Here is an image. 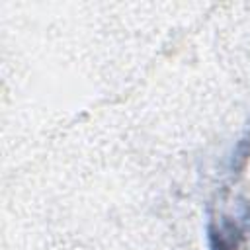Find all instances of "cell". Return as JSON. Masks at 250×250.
Returning <instances> with one entry per match:
<instances>
[{
    "label": "cell",
    "instance_id": "6da1fadb",
    "mask_svg": "<svg viewBox=\"0 0 250 250\" xmlns=\"http://www.w3.org/2000/svg\"><path fill=\"white\" fill-rule=\"evenodd\" d=\"M244 236H246V229L240 223L227 217L219 223L211 221L207 227V238L211 250H238Z\"/></svg>",
    "mask_w": 250,
    "mask_h": 250
}]
</instances>
